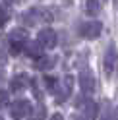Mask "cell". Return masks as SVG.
Returning a JSON list of instances; mask_svg holds the SVG:
<instances>
[{"instance_id": "1", "label": "cell", "mask_w": 118, "mask_h": 120, "mask_svg": "<svg viewBox=\"0 0 118 120\" xmlns=\"http://www.w3.org/2000/svg\"><path fill=\"white\" fill-rule=\"evenodd\" d=\"M21 19H23V23H27L31 27V25H39V23H50L52 21V14L47 8H31L29 12H25L21 16Z\"/></svg>"}, {"instance_id": "2", "label": "cell", "mask_w": 118, "mask_h": 120, "mask_svg": "<svg viewBox=\"0 0 118 120\" xmlns=\"http://www.w3.org/2000/svg\"><path fill=\"white\" fill-rule=\"evenodd\" d=\"M27 39H29V35H27V31L23 27H18V29H14V31H10V35H8L10 52L12 54H19V52L27 47Z\"/></svg>"}, {"instance_id": "3", "label": "cell", "mask_w": 118, "mask_h": 120, "mask_svg": "<svg viewBox=\"0 0 118 120\" xmlns=\"http://www.w3.org/2000/svg\"><path fill=\"white\" fill-rule=\"evenodd\" d=\"M29 110H31V105H29L27 99H18V101H14L12 103V107H10V114L14 120H21V118H25L29 114Z\"/></svg>"}, {"instance_id": "4", "label": "cell", "mask_w": 118, "mask_h": 120, "mask_svg": "<svg viewBox=\"0 0 118 120\" xmlns=\"http://www.w3.org/2000/svg\"><path fill=\"white\" fill-rule=\"evenodd\" d=\"M103 31V25L101 21H87V23H81L79 25V35L83 39H97Z\"/></svg>"}, {"instance_id": "5", "label": "cell", "mask_w": 118, "mask_h": 120, "mask_svg": "<svg viewBox=\"0 0 118 120\" xmlns=\"http://www.w3.org/2000/svg\"><path fill=\"white\" fill-rule=\"evenodd\" d=\"M37 41L41 43L43 49H52V47H56V33L50 27H45V29H41V31H39Z\"/></svg>"}, {"instance_id": "6", "label": "cell", "mask_w": 118, "mask_h": 120, "mask_svg": "<svg viewBox=\"0 0 118 120\" xmlns=\"http://www.w3.org/2000/svg\"><path fill=\"white\" fill-rule=\"evenodd\" d=\"M79 87H81V91L85 95H91L95 91V78L89 70H81V74H79Z\"/></svg>"}, {"instance_id": "7", "label": "cell", "mask_w": 118, "mask_h": 120, "mask_svg": "<svg viewBox=\"0 0 118 120\" xmlns=\"http://www.w3.org/2000/svg\"><path fill=\"white\" fill-rule=\"evenodd\" d=\"M116 66H118V54H116L114 45H110L108 50H107V54H105V74L110 76V74L116 70Z\"/></svg>"}, {"instance_id": "8", "label": "cell", "mask_w": 118, "mask_h": 120, "mask_svg": "<svg viewBox=\"0 0 118 120\" xmlns=\"http://www.w3.org/2000/svg\"><path fill=\"white\" fill-rule=\"evenodd\" d=\"M72 83H74V78H72V76H66V78H64L62 87H58L56 91H54L56 103H64V101L70 97V93H72Z\"/></svg>"}, {"instance_id": "9", "label": "cell", "mask_w": 118, "mask_h": 120, "mask_svg": "<svg viewBox=\"0 0 118 120\" xmlns=\"http://www.w3.org/2000/svg\"><path fill=\"white\" fill-rule=\"evenodd\" d=\"M81 105V116L83 120H95L97 118V103H93V101H83V103H79Z\"/></svg>"}, {"instance_id": "10", "label": "cell", "mask_w": 118, "mask_h": 120, "mask_svg": "<svg viewBox=\"0 0 118 120\" xmlns=\"http://www.w3.org/2000/svg\"><path fill=\"white\" fill-rule=\"evenodd\" d=\"M27 85H29V78L25 74H18L12 78V91H23Z\"/></svg>"}, {"instance_id": "11", "label": "cell", "mask_w": 118, "mask_h": 120, "mask_svg": "<svg viewBox=\"0 0 118 120\" xmlns=\"http://www.w3.org/2000/svg\"><path fill=\"white\" fill-rule=\"evenodd\" d=\"M54 62H56V58H54V56L43 54L41 58H37V60H35V68H37V70H50V68L54 66Z\"/></svg>"}, {"instance_id": "12", "label": "cell", "mask_w": 118, "mask_h": 120, "mask_svg": "<svg viewBox=\"0 0 118 120\" xmlns=\"http://www.w3.org/2000/svg\"><path fill=\"white\" fill-rule=\"evenodd\" d=\"M25 52H27V56H31V58L37 60V58L43 56V47H41L39 41H29L27 47H25Z\"/></svg>"}, {"instance_id": "13", "label": "cell", "mask_w": 118, "mask_h": 120, "mask_svg": "<svg viewBox=\"0 0 118 120\" xmlns=\"http://www.w3.org/2000/svg\"><path fill=\"white\" fill-rule=\"evenodd\" d=\"M47 116V107L45 105H37L35 110L31 112V116H29V120H45Z\"/></svg>"}, {"instance_id": "14", "label": "cell", "mask_w": 118, "mask_h": 120, "mask_svg": "<svg viewBox=\"0 0 118 120\" xmlns=\"http://www.w3.org/2000/svg\"><path fill=\"white\" fill-rule=\"evenodd\" d=\"M85 12L89 16H97L99 14V2L97 0H85Z\"/></svg>"}, {"instance_id": "15", "label": "cell", "mask_w": 118, "mask_h": 120, "mask_svg": "<svg viewBox=\"0 0 118 120\" xmlns=\"http://www.w3.org/2000/svg\"><path fill=\"white\" fill-rule=\"evenodd\" d=\"M8 23V12H6V8H2V25Z\"/></svg>"}, {"instance_id": "16", "label": "cell", "mask_w": 118, "mask_h": 120, "mask_svg": "<svg viewBox=\"0 0 118 120\" xmlns=\"http://www.w3.org/2000/svg\"><path fill=\"white\" fill-rule=\"evenodd\" d=\"M48 120H64V118H62V114H58V112H56V114H52Z\"/></svg>"}, {"instance_id": "17", "label": "cell", "mask_w": 118, "mask_h": 120, "mask_svg": "<svg viewBox=\"0 0 118 120\" xmlns=\"http://www.w3.org/2000/svg\"><path fill=\"white\" fill-rule=\"evenodd\" d=\"M18 2H19V0H4L6 6H14V4H18Z\"/></svg>"}, {"instance_id": "18", "label": "cell", "mask_w": 118, "mask_h": 120, "mask_svg": "<svg viewBox=\"0 0 118 120\" xmlns=\"http://www.w3.org/2000/svg\"><path fill=\"white\" fill-rule=\"evenodd\" d=\"M6 103H8V93L2 91V105H6Z\"/></svg>"}, {"instance_id": "19", "label": "cell", "mask_w": 118, "mask_h": 120, "mask_svg": "<svg viewBox=\"0 0 118 120\" xmlns=\"http://www.w3.org/2000/svg\"><path fill=\"white\" fill-rule=\"evenodd\" d=\"M103 120H110V116H107V118H103Z\"/></svg>"}, {"instance_id": "20", "label": "cell", "mask_w": 118, "mask_h": 120, "mask_svg": "<svg viewBox=\"0 0 118 120\" xmlns=\"http://www.w3.org/2000/svg\"><path fill=\"white\" fill-rule=\"evenodd\" d=\"M74 120H79V118H74Z\"/></svg>"}]
</instances>
